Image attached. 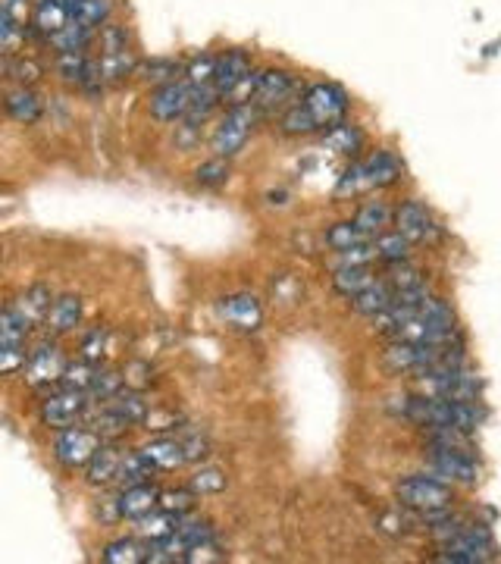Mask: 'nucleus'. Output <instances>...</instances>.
Returning a JSON list of instances; mask_svg holds the SVG:
<instances>
[{"label": "nucleus", "mask_w": 501, "mask_h": 564, "mask_svg": "<svg viewBox=\"0 0 501 564\" xmlns=\"http://www.w3.org/2000/svg\"><path fill=\"white\" fill-rule=\"evenodd\" d=\"M451 361H464L461 345H426V342H389L383 351V367L392 373H423L429 367L451 364Z\"/></svg>", "instance_id": "obj_1"}, {"label": "nucleus", "mask_w": 501, "mask_h": 564, "mask_svg": "<svg viewBox=\"0 0 501 564\" xmlns=\"http://www.w3.org/2000/svg\"><path fill=\"white\" fill-rule=\"evenodd\" d=\"M66 355L63 348L47 336L41 339L38 345L29 348V361L22 367V380H26L29 389L35 392H54V386L60 389V380H63V370H66Z\"/></svg>", "instance_id": "obj_2"}, {"label": "nucleus", "mask_w": 501, "mask_h": 564, "mask_svg": "<svg viewBox=\"0 0 501 564\" xmlns=\"http://www.w3.org/2000/svg\"><path fill=\"white\" fill-rule=\"evenodd\" d=\"M395 496L401 502V508H411L417 514H433V511H448L451 502H455V492L451 486L439 477H423V474H414V477H404L398 486H395Z\"/></svg>", "instance_id": "obj_3"}, {"label": "nucleus", "mask_w": 501, "mask_h": 564, "mask_svg": "<svg viewBox=\"0 0 501 564\" xmlns=\"http://www.w3.org/2000/svg\"><path fill=\"white\" fill-rule=\"evenodd\" d=\"M495 558L492 533L483 524H464L455 536L439 543V555L433 561L442 564H483Z\"/></svg>", "instance_id": "obj_4"}, {"label": "nucleus", "mask_w": 501, "mask_h": 564, "mask_svg": "<svg viewBox=\"0 0 501 564\" xmlns=\"http://www.w3.org/2000/svg\"><path fill=\"white\" fill-rule=\"evenodd\" d=\"M257 120H260V110L254 104H232L229 113L220 120L217 132H213V138H210L213 157H226V160L235 157L248 145Z\"/></svg>", "instance_id": "obj_5"}, {"label": "nucleus", "mask_w": 501, "mask_h": 564, "mask_svg": "<svg viewBox=\"0 0 501 564\" xmlns=\"http://www.w3.org/2000/svg\"><path fill=\"white\" fill-rule=\"evenodd\" d=\"M91 395L88 392H76V389H57V392H47L38 405V417L44 427L51 430H66V427H76V423L91 411Z\"/></svg>", "instance_id": "obj_6"}, {"label": "nucleus", "mask_w": 501, "mask_h": 564, "mask_svg": "<svg viewBox=\"0 0 501 564\" xmlns=\"http://www.w3.org/2000/svg\"><path fill=\"white\" fill-rule=\"evenodd\" d=\"M426 467L429 474L445 480V483H458V486H473L480 480V467H476L470 452L458 449H442V445H429L426 452Z\"/></svg>", "instance_id": "obj_7"}, {"label": "nucleus", "mask_w": 501, "mask_h": 564, "mask_svg": "<svg viewBox=\"0 0 501 564\" xmlns=\"http://www.w3.org/2000/svg\"><path fill=\"white\" fill-rule=\"evenodd\" d=\"M101 436L94 433L91 427H82V423H76V427H66L60 430L57 442H54V458L60 467L66 470H79L91 461V455L101 449Z\"/></svg>", "instance_id": "obj_8"}, {"label": "nucleus", "mask_w": 501, "mask_h": 564, "mask_svg": "<svg viewBox=\"0 0 501 564\" xmlns=\"http://www.w3.org/2000/svg\"><path fill=\"white\" fill-rule=\"evenodd\" d=\"M192 98H195V85L188 79H176V82H166L151 91L148 110L160 123H176V120H185L188 107H192Z\"/></svg>", "instance_id": "obj_9"}, {"label": "nucleus", "mask_w": 501, "mask_h": 564, "mask_svg": "<svg viewBox=\"0 0 501 564\" xmlns=\"http://www.w3.org/2000/svg\"><path fill=\"white\" fill-rule=\"evenodd\" d=\"M395 229L411 245H433L442 235V226L433 220V214H429L426 204H420V201H404L395 210Z\"/></svg>", "instance_id": "obj_10"}, {"label": "nucleus", "mask_w": 501, "mask_h": 564, "mask_svg": "<svg viewBox=\"0 0 501 564\" xmlns=\"http://www.w3.org/2000/svg\"><path fill=\"white\" fill-rule=\"evenodd\" d=\"M307 110L317 116V123L323 129L329 126H336L345 120V113H348V94L339 88V85H329V82H317V85H310L304 91V98Z\"/></svg>", "instance_id": "obj_11"}, {"label": "nucleus", "mask_w": 501, "mask_h": 564, "mask_svg": "<svg viewBox=\"0 0 501 564\" xmlns=\"http://www.w3.org/2000/svg\"><path fill=\"white\" fill-rule=\"evenodd\" d=\"M298 82L292 73H285V69H264L257 79V91H254V107L260 113H270L282 104H289V98L295 94Z\"/></svg>", "instance_id": "obj_12"}, {"label": "nucleus", "mask_w": 501, "mask_h": 564, "mask_svg": "<svg viewBox=\"0 0 501 564\" xmlns=\"http://www.w3.org/2000/svg\"><path fill=\"white\" fill-rule=\"evenodd\" d=\"M254 73L251 69V57L245 51H226L217 57V73H213V88L220 91V98H232L235 88L242 85L248 76Z\"/></svg>", "instance_id": "obj_13"}, {"label": "nucleus", "mask_w": 501, "mask_h": 564, "mask_svg": "<svg viewBox=\"0 0 501 564\" xmlns=\"http://www.w3.org/2000/svg\"><path fill=\"white\" fill-rule=\"evenodd\" d=\"M123 458L126 449H119L116 442H101V449L85 464V480L91 486H113L119 480V470H123Z\"/></svg>", "instance_id": "obj_14"}, {"label": "nucleus", "mask_w": 501, "mask_h": 564, "mask_svg": "<svg viewBox=\"0 0 501 564\" xmlns=\"http://www.w3.org/2000/svg\"><path fill=\"white\" fill-rule=\"evenodd\" d=\"M138 452L154 467V474H170V470H179L188 464V449L182 439H154L148 445H141Z\"/></svg>", "instance_id": "obj_15"}, {"label": "nucleus", "mask_w": 501, "mask_h": 564, "mask_svg": "<svg viewBox=\"0 0 501 564\" xmlns=\"http://www.w3.org/2000/svg\"><path fill=\"white\" fill-rule=\"evenodd\" d=\"M157 505H160V489L151 480L138 483V486H126L116 496V511H119V517H126V521H138V517H145Z\"/></svg>", "instance_id": "obj_16"}, {"label": "nucleus", "mask_w": 501, "mask_h": 564, "mask_svg": "<svg viewBox=\"0 0 501 564\" xmlns=\"http://www.w3.org/2000/svg\"><path fill=\"white\" fill-rule=\"evenodd\" d=\"M82 323V298L79 295H60L54 298L51 311H47L44 329L47 336H66Z\"/></svg>", "instance_id": "obj_17"}, {"label": "nucleus", "mask_w": 501, "mask_h": 564, "mask_svg": "<svg viewBox=\"0 0 501 564\" xmlns=\"http://www.w3.org/2000/svg\"><path fill=\"white\" fill-rule=\"evenodd\" d=\"M104 405L123 417L129 427H141V423H145L148 414H151V402L145 398V392H141V389H129V386L119 389L113 398H107Z\"/></svg>", "instance_id": "obj_18"}, {"label": "nucleus", "mask_w": 501, "mask_h": 564, "mask_svg": "<svg viewBox=\"0 0 501 564\" xmlns=\"http://www.w3.org/2000/svg\"><path fill=\"white\" fill-rule=\"evenodd\" d=\"M364 170H367V179H370V188H389L395 182H401L404 176V167L401 160L392 154V151H376L364 160Z\"/></svg>", "instance_id": "obj_19"}, {"label": "nucleus", "mask_w": 501, "mask_h": 564, "mask_svg": "<svg viewBox=\"0 0 501 564\" xmlns=\"http://www.w3.org/2000/svg\"><path fill=\"white\" fill-rule=\"evenodd\" d=\"M182 517H185V514L166 511V508L157 505V508L148 511L145 517H138V521H135V533H138L141 539H148V543H154V539H163V536L176 533L179 524H182Z\"/></svg>", "instance_id": "obj_20"}, {"label": "nucleus", "mask_w": 501, "mask_h": 564, "mask_svg": "<svg viewBox=\"0 0 501 564\" xmlns=\"http://www.w3.org/2000/svg\"><path fill=\"white\" fill-rule=\"evenodd\" d=\"M392 301H395V289L389 286L386 279H376L370 289H364L361 295H354L351 298V308L357 314H364V317H376V314H383L386 308H392Z\"/></svg>", "instance_id": "obj_21"}, {"label": "nucleus", "mask_w": 501, "mask_h": 564, "mask_svg": "<svg viewBox=\"0 0 501 564\" xmlns=\"http://www.w3.org/2000/svg\"><path fill=\"white\" fill-rule=\"evenodd\" d=\"M4 107H7V113L13 116L16 123H22V126H32V123H38L41 120V113H44V107H41V98L32 91V88H13L10 94H7V101H4Z\"/></svg>", "instance_id": "obj_22"}, {"label": "nucleus", "mask_w": 501, "mask_h": 564, "mask_svg": "<svg viewBox=\"0 0 501 564\" xmlns=\"http://www.w3.org/2000/svg\"><path fill=\"white\" fill-rule=\"evenodd\" d=\"M13 308L26 317L32 326H38V323H44L47 320V311H51V304H54V295H51V289L47 286H29L26 292H22L16 301H10Z\"/></svg>", "instance_id": "obj_23"}, {"label": "nucleus", "mask_w": 501, "mask_h": 564, "mask_svg": "<svg viewBox=\"0 0 501 564\" xmlns=\"http://www.w3.org/2000/svg\"><path fill=\"white\" fill-rule=\"evenodd\" d=\"M223 317L238 329H257L260 326V304L254 295H232L220 304Z\"/></svg>", "instance_id": "obj_24"}, {"label": "nucleus", "mask_w": 501, "mask_h": 564, "mask_svg": "<svg viewBox=\"0 0 501 564\" xmlns=\"http://www.w3.org/2000/svg\"><path fill=\"white\" fill-rule=\"evenodd\" d=\"M323 148L332 151V154L354 157L357 151L364 148V132L342 120V123H336V126H329V129H326V135H323Z\"/></svg>", "instance_id": "obj_25"}, {"label": "nucleus", "mask_w": 501, "mask_h": 564, "mask_svg": "<svg viewBox=\"0 0 501 564\" xmlns=\"http://www.w3.org/2000/svg\"><path fill=\"white\" fill-rule=\"evenodd\" d=\"M91 41H94V29L85 26V22H79V19H69L57 35L47 38V44H51L57 54H66V51H88Z\"/></svg>", "instance_id": "obj_26"}, {"label": "nucleus", "mask_w": 501, "mask_h": 564, "mask_svg": "<svg viewBox=\"0 0 501 564\" xmlns=\"http://www.w3.org/2000/svg\"><path fill=\"white\" fill-rule=\"evenodd\" d=\"M354 223H357V229H361L364 235L376 239L379 232H386V229L395 223V210H392L386 201H367L361 210H357Z\"/></svg>", "instance_id": "obj_27"}, {"label": "nucleus", "mask_w": 501, "mask_h": 564, "mask_svg": "<svg viewBox=\"0 0 501 564\" xmlns=\"http://www.w3.org/2000/svg\"><path fill=\"white\" fill-rule=\"evenodd\" d=\"M148 552H151V543L141 536H132V539H116V543H110L101 558L107 564H141L148 561Z\"/></svg>", "instance_id": "obj_28"}, {"label": "nucleus", "mask_w": 501, "mask_h": 564, "mask_svg": "<svg viewBox=\"0 0 501 564\" xmlns=\"http://www.w3.org/2000/svg\"><path fill=\"white\" fill-rule=\"evenodd\" d=\"M376 282V273L370 267H339L332 273V289H336L342 298H354L364 289H370Z\"/></svg>", "instance_id": "obj_29"}, {"label": "nucleus", "mask_w": 501, "mask_h": 564, "mask_svg": "<svg viewBox=\"0 0 501 564\" xmlns=\"http://www.w3.org/2000/svg\"><path fill=\"white\" fill-rule=\"evenodd\" d=\"M101 364L98 361H88V358H76L69 361L66 370H63V380H60V389H76V392H88L94 383H98L101 376Z\"/></svg>", "instance_id": "obj_30"}, {"label": "nucleus", "mask_w": 501, "mask_h": 564, "mask_svg": "<svg viewBox=\"0 0 501 564\" xmlns=\"http://www.w3.org/2000/svg\"><path fill=\"white\" fill-rule=\"evenodd\" d=\"M179 73H185L182 63L176 60H166V57H154V60H145V63H138L135 69V76L145 82V85H166V82H176Z\"/></svg>", "instance_id": "obj_31"}, {"label": "nucleus", "mask_w": 501, "mask_h": 564, "mask_svg": "<svg viewBox=\"0 0 501 564\" xmlns=\"http://www.w3.org/2000/svg\"><path fill=\"white\" fill-rule=\"evenodd\" d=\"M91 57L85 51H66V54H57L54 57V69L57 76L69 85H85L88 79V69H91Z\"/></svg>", "instance_id": "obj_32"}, {"label": "nucleus", "mask_w": 501, "mask_h": 564, "mask_svg": "<svg viewBox=\"0 0 501 564\" xmlns=\"http://www.w3.org/2000/svg\"><path fill=\"white\" fill-rule=\"evenodd\" d=\"M101 76L104 85H123L129 76H135L138 60L132 57V51H119V54H101Z\"/></svg>", "instance_id": "obj_33"}, {"label": "nucleus", "mask_w": 501, "mask_h": 564, "mask_svg": "<svg viewBox=\"0 0 501 564\" xmlns=\"http://www.w3.org/2000/svg\"><path fill=\"white\" fill-rule=\"evenodd\" d=\"M373 245H376V254H379V261L383 264H401V261H408L411 257V242L404 239V235L395 229V232H379L376 239H373Z\"/></svg>", "instance_id": "obj_34"}, {"label": "nucleus", "mask_w": 501, "mask_h": 564, "mask_svg": "<svg viewBox=\"0 0 501 564\" xmlns=\"http://www.w3.org/2000/svg\"><path fill=\"white\" fill-rule=\"evenodd\" d=\"M279 129H282L285 135H314V132H320L323 126L317 123V116L310 113L307 104L301 101V104H292L289 110L282 113Z\"/></svg>", "instance_id": "obj_35"}, {"label": "nucleus", "mask_w": 501, "mask_h": 564, "mask_svg": "<svg viewBox=\"0 0 501 564\" xmlns=\"http://www.w3.org/2000/svg\"><path fill=\"white\" fill-rule=\"evenodd\" d=\"M361 242H370V235H364L361 229H357L354 220H342V223L326 229V248H332V251H348Z\"/></svg>", "instance_id": "obj_36"}, {"label": "nucleus", "mask_w": 501, "mask_h": 564, "mask_svg": "<svg viewBox=\"0 0 501 564\" xmlns=\"http://www.w3.org/2000/svg\"><path fill=\"white\" fill-rule=\"evenodd\" d=\"M7 76L16 82V85H22V88H32L35 82H41L44 79V66L38 63V60H32V57H26V54H19V57H7Z\"/></svg>", "instance_id": "obj_37"}, {"label": "nucleus", "mask_w": 501, "mask_h": 564, "mask_svg": "<svg viewBox=\"0 0 501 564\" xmlns=\"http://www.w3.org/2000/svg\"><path fill=\"white\" fill-rule=\"evenodd\" d=\"M151 474H154V467L145 461V455H141V452H126V458H123V470H119L116 486H119V489H126V486L148 483Z\"/></svg>", "instance_id": "obj_38"}, {"label": "nucleus", "mask_w": 501, "mask_h": 564, "mask_svg": "<svg viewBox=\"0 0 501 564\" xmlns=\"http://www.w3.org/2000/svg\"><path fill=\"white\" fill-rule=\"evenodd\" d=\"M364 192H373V188H370V179H367V170H364V160H357L342 173V179L336 185V195L339 198H357Z\"/></svg>", "instance_id": "obj_39"}, {"label": "nucleus", "mask_w": 501, "mask_h": 564, "mask_svg": "<svg viewBox=\"0 0 501 564\" xmlns=\"http://www.w3.org/2000/svg\"><path fill=\"white\" fill-rule=\"evenodd\" d=\"M176 533L185 539L188 546H192V552L201 549V546H213V539H217V536H213V527L207 521H195V517H188V514L182 517V524H179ZM188 558H192V555H188Z\"/></svg>", "instance_id": "obj_40"}, {"label": "nucleus", "mask_w": 501, "mask_h": 564, "mask_svg": "<svg viewBox=\"0 0 501 564\" xmlns=\"http://www.w3.org/2000/svg\"><path fill=\"white\" fill-rule=\"evenodd\" d=\"M107 351H110V333H107V326H94L85 333L82 339V348H79V358H88V361H104L107 358Z\"/></svg>", "instance_id": "obj_41"}, {"label": "nucleus", "mask_w": 501, "mask_h": 564, "mask_svg": "<svg viewBox=\"0 0 501 564\" xmlns=\"http://www.w3.org/2000/svg\"><path fill=\"white\" fill-rule=\"evenodd\" d=\"M383 279L395 292H404V289H414V286H423V273L417 267H411L408 261L401 264H389V270L383 273Z\"/></svg>", "instance_id": "obj_42"}, {"label": "nucleus", "mask_w": 501, "mask_h": 564, "mask_svg": "<svg viewBox=\"0 0 501 564\" xmlns=\"http://www.w3.org/2000/svg\"><path fill=\"white\" fill-rule=\"evenodd\" d=\"M373 261H379V254H376V245L373 239L370 242H361V245H354L348 251H336V270L339 267H370Z\"/></svg>", "instance_id": "obj_43"}, {"label": "nucleus", "mask_w": 501, "mask_h": 564, "mask_svg": "<svg viewBox=\"0 0 501 564\" xmlns=\"http://www.w3.org/2000/svg\"><path fill=\"white\" fill-rule=\"evenodd\" d=\"M98 41H101V54L129 51V29H126V26H119V22H104Z\"/></svg>", "instance_id": "obj_44"}, {"label": "nucleus", "mask_w": 501, "mask_h": 564, "mask_svg": "<svg viewBox=\"0 0 501 564\" xmlns=\"http://www.w3.org/2000/svg\"><path fill=\"white\" fill-rule=\"evenodd\" d=\"M229 179V163L226 157H210L207 163H201V167L195 170V182L204 185V188H217Z\"/></svg>", "instance_id": "obj_45"}, {"label": "nucleus", "mask_w": 501, "mask_h": 564, "mask_svg": "<svg viewBox=\"0 0 501 564\" xmlns=\"http://www.w3.org/2000/svg\"><path fill=\"white\" fill-rule=\"evenodd\" d=\"M198 502V492L188 486V489H160V508L166 511H176V514H188Z\"/></svg>", "instance_id": "obj_46"}, {"label": "nucleus", "mask_w": 501, "mask_h": 564, "mask_svg": "<svg viewBox=\"0 0 501 564\" xmlns=\"http://www.w3.org/2000/svg\"><path fill=\"white\" fill-rule=\"evenodd\" d=\"M213 73H217V57H213V54H201V57H195L192 63L185 66V79L192 82L195 88L213 85Z\"/></svg>", "instance_id": "obj_47"}, {"label": "nucleus", "mask_w": 501, "mask_h": 564, "mask_svg": "<svg viewBox=\"0 0 501 564\" xmlns=\"http://www.w3.org/2000/svg\"><path fill=\"white\" fill-rule=\"evenodd\" d=\"M188 486H192L198 496H217V492L226 489V474L223 470H213V467H201Z\"/></svg>", "instance_id": "obj_48"}, {"label": "nucleus", "mask_w": 501, "mask_h": 564, "mask_svg": "<svg viewBox=\"0 0 501 564\" xmlns=\"http://www.w3.org/2000/svg\"><path fill=\"white\" fill-rule=\"evenodd\" d=\"M110 0H82V7L76 13L79 22H85V26L91 29H101L104 22H110Z\"/></svg>", "instance_id": "obj_49"}, {"label": "nucleus", "mask_w": 501, "mask_h": 564, "mask_svg": "<svg viewBox=\"0 0 501 564\" xmlns=\"http://www.w3.org/2000/svg\"><path fill=\"white\" fill-rule=\"evenodd\" d=\"M35 0H0V13H7L10 19L22 22V26H29V19L35 16Z\"/></svg>", "instance_id": "obj_50"}]
</instances>
